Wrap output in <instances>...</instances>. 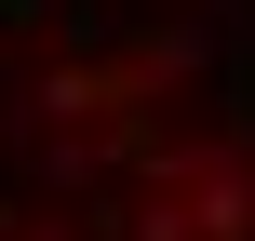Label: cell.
I'll return each mask as SVG.
<instances>
[{
    "label": "cell",
    "instance_id": "obj_1",
    "mask_svg": "<svg viewBox=\"0 0 255 241\" xmlns=\"http://www.w3.org/2000/svg\"><path fill=\"white\" fill-rule=\"evenodd\" d=\"M0 241H255V0H0Z\"/></svg>",
    "mask_w": 255,
    "mask_h": 241
}]
</instances>
